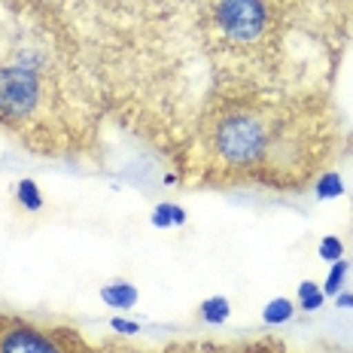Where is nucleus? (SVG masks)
<instances>
[{
  "label": "nucleus",
  "instance_id": "f257e3e1",
  "mask_svg": "<svg viewBox=\"0 0 353 353\" xmlns=\"http://www.w3.org/2000/svg\"><path fill=\"white\" fill-rule=\"evenodd\" d=\"M43 58L16 61L0 68V116L10 122L28 119L43 101Z\"/></svg>",
  "mask_w": 353,
  "mask_h": 353
},
{
  "label": "nucleus",
  "instance_id": "f03ea898",
  "mask_svg": "<svg viewBox=\"0 0 353 353\" xmlns=\"http://www.w3.org/2000/svg\"><path fill=\"white\" fill-rule=\"evenodd\" d=\"M265 150V128L250 116H232L219 128V152L232 165H247Z\"/></svg>",
  "mask_w": 353,
  "mask_h": 353
},
{
  "label": "nucleus",
  "instance_id": "7ed1b4c3",
  "mask_svg": "<svg viewBox=\"0 0 353 353\" xmlns=\"http://www.w3.org/2000/svg\"><path fill=\"white\" fill-rule=\"evenodd\" d=\"M219 28L232 37V40H256L265 28V6L259 0H219L216 6Z\"/></svg>",
  "mask_w": 353,
  "mask_h": 353
},
{
  "label": "nucleus",
  "instance_id": "20e7f679",
  "mask_svg": "<svg viewBox=\"0 0 353 353\" xmlns=\"http://www.w3.org/2000/svg\"><path fill=\"white\" fill-rule=\"evenodd\" d=\"M0 353H58L55 344L49 341V338H43L40 332H34V329H12V332H6V338L0 341Z\"/></svg>",
  "mask_w": 353,
  "mask_h": 353
},
{
  "label": "nucleus",
  "instance_id": "39448f33",
  "mask_svg": "<svg viewBox=\"0 0 353 353\" xmlns=\"http://www.w3.org/2000/svg\"><path fill=\"white\" fill-rule=\"evenodd\" d=\"M101 299H104V305H110V307L128 311V307L137 305V286H131V283H125V281L107 283L104 290H101Z\"/></svg>",
  "mask_w": 353,
  "mask_h": 353
},
{
  "label": "nucleus",
  "instance_id": "423d86ee",
  "mask_svg": "<svg viewBox=\"0 0 353 353\" xmlns=\"http://www.w3.org/2000/svg\"><path fill=\"white\" fill-rule=\"evenodd\" d=\"M150 223L156 225V229H174V225L186 223V210H183L180 204H174V201H159L156 208H152V213H150Z\"/></svg>",
  "mask_w": 353,
  "mask_h": 353
},
{
  "label": "nucleus",
  "instance_id": "0eeeda50",
  "mask_svg": "<svg viewBox=\"0 0 353 353\" xmlns=\"http://www.w3.org/2000/svg\"><path fill=\"white\" fill-rule=\"evenodd\" d=\"M198 314H201V320H204V323H210V326H219V323L229 320L232 305H229V299H225V296H210V299H204V301H201Z\"/></svg>",
  "mask_w": 353,
  "mask_h": 353
},
{
  "label": "nucleus",
  "instance_id": "6e6552de",
  "mask_svg": "<svg viewBox=\"0 0 353 353\" xmlns=\"http://www.w3.org/2000/svg\"><path fill=\"white\" fill-rule=\"evenodd\" d=\"M292 314H296V305H292L290 299H271L268 305L262 307V323H268V326H281V323H290Z\"/></svg>",
  "mask_w": 353,
  "mask_h": 353
},
{
  "label": "nucleus",
  "instance_id": "1a4fd4ad",
  "mask_svg": "<svg viewBox=\"0 0 353 353\" xmlns=\"http://www.w3.org/2000/svg\"><path fill=\"white\" fill-rule=\"evenodd\" d=\"M16 198H19V204H21L25 210H40V208H43V192H40V186H37L31 176L19 180V186H16Z\"/></svg>",
  "mask_w": 353,
  "mask_h": 353
},
{
  "label": "nucleus",
  "instance_id": "9d476101",
  "mask_svg": "<svg viewBox=\"0 0 353 353\" xmlns=\"http://www.w3.org/2000/svg\"><path fill=\"white\" fill-rule=\"evenodd\" d=\"M323 299H326V292H323V286H317L314 281H305L299 286V305L301 311H317L323 307Z\"/></svg>",
  "mask_w": 353,
  "mask_h": 353
},
{
  "label": "nucleus",
  "instance_id": "9b49d317",
  "mask_svg": "<svg viewBox=\"0 0 353 353\" xmlns=\"http://www.w3.org/2000/svg\"><path fill=\"white\" fill-rule=\"evenodd\" d=\"M347 271H350V262H347V259L332 262V271H329L326 283H323V292H326V296H338V292H341L344 277H347Z\"/></svg>",
  "mask_w": 353,
  "mask_h": 353
},
{
  "label": "nucleus",
  "instance_id": "f8f14e48",
  "mask_svg": "<svg viewBox=\"0 0 353 353\" xmlns=\"http://www.w3.org/2000/svg\"><path fill=\"white\" fill-rule=\"evenodd\" d=\"M317 195L323 201H329V198H341L344 195V183L338 174H323L317 180Z\"/></svg>",
  "mask_w": 353,
  "mask_h": 353
},
{
  "label": "nucleus",
  "instance_id": "ddd939ff",
  "mask_svg": "<svg viewBox=\"0 0 353 353\" xmlns=\"http://www.w3.org/2000/svg\"><path fill=\"white\" fill-rule=\"evenodd\" d=\"M341 253H344L341 238L329 234V238H323V241H320V259H326V262H338V259H341Z\"/></svg>",
  "mask_w": 353,
  "mask_h": 353
},
{
  "label": "nucleus",
  "instance_id": "4468645a",
  "mask_svg": "<svg viewBox=\"0 0 353 353\" xmlns=\"http://www.w3.org/2000/svg\"><path fill=\"white\" fill-rule=\"evenodd\" d=\"M110 329H113V332H119V335H137V332H141V323L125 320V317H113V320H110Z\"/></svg>",
  "mask_w": 353,
  "mask_h": 353
},
{
  "label": "nucleus",
  "instance_id": "2eb2a0df",
  "mask_svg": "<svg viewBox=\"0 0 353 353\" xmlns=\"http://www.w3.org/2000/svg\"><path fill=\"white\" fill-rule=\"evenodd\" d=\"M338 307H353V292H338Z\"/></svg>",
  "mask_w": 353,
  "mask_h": 353
}]
</instances>
